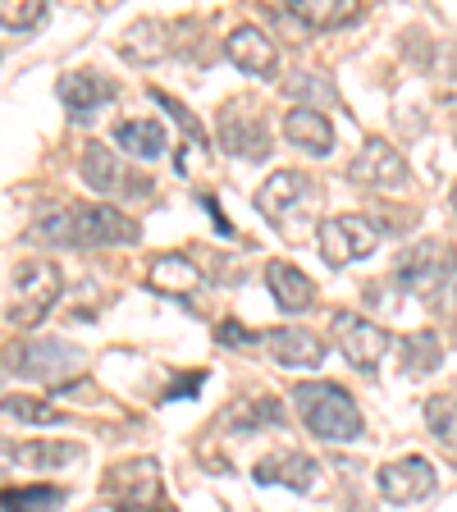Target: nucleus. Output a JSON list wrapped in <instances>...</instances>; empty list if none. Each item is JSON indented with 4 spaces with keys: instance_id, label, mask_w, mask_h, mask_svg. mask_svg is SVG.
<instances>
[{
    "instance_id": "nucleus-9",
    "label": "nucleus",
    "mask_w": 457,
    "mask_h": 512,
    "mask_svg": "<svg viewBox=\"0 0 457 512\" xmlns=\"http://www.w3.org/2000/svg\"><path fill=\"white\" fill-rule=\"evenodd\" d=\"M375 490H380L389 503H398V508L426 499V494L435 490V462L421 458V453H407V458L384 462V467L375 471Z\"/></svg>"
},
{
    "instance_id": "nucleus-31",
    "label": "nucleus",
    "mask_w": 457,
    "mask_h": 512,
    "mask_svg": "<svg viewBox=\"0 0 457 512\" xmlns=\"http://www.w3.org/2000/svg\"><path fill=\"white\" fill-rule=\"evenodd\" d=\"M215 343H220V348H238V343H256V334L247 330V325H238V320H220V325H215Z\"/></svg>"
},
{
    "instance_id": "nucleus-23",
    "label": "nucleus",
    "mask_w": 457,
    "mask_h": 512,
    "mask_svg": "<svg viewBox=\"0 0 457 512\" xmlns=\"http://www.w3.org/2000/svg\"><path fill=\"white\" fill-rule=\"evenodd\" d=\"M78 174H83V183L92 192H119V160L106 142H96V138L87 142L83 156H78Z\"/></svg>"
},
{
    "instance_id": "nucleus-10",
    "label": "nucleus",
    "mask_w": 457,
    "mask_h": 512,
    "mask_svg": "<svg viewBox=\"0 0 457 512\" xmlns=\"http://www.w3.org/2000/svg\"><path fill=\"white\" fill-rule=\"evenodd\" d=\"M252 476L261 480V485H284V490H293V494H316L325 471H320V462L311 458V453H302V448H279V453H266V458L256 462Z\"/></svg>"
},
{
    "instance_id": "nucleus-7",
    "label": "nucleus",
    "mask_w": 457,
    "mask_h": 512,
    "mask_svg": "<svg viewBox=\"0 0 457 512\" xmlns=\"http://www.w3.org/2000/svg\"><path fill=\"white\" fill-rule=\"evenodd\" d=\"M453 261H448V247L444 243H421V247H407L403 256H398V270L394 279L407 288V293H416V298H439V288L453 279Z\"/></svg>"
},
{
    "instance_id": "nucleus-29",
    "label": "nucleus",
    "mask_w": 457,
    "mask_h": 512,
    "mask_svg": "<svg viewBox=\"0 0 457 512\" xmlns=\"http://www.w3.org/2000/svg\"><path fill=\"white\" fill-rule=\"evenodd\" d=\"M5 412L19 416V421H28V426H60L64 412H55V407L37 403V398H23V394H10L5 398Z\"/></svg>"
},
{
    "instance_id": "nucleus-25",
    "label": "nucleus",
    "mask_w": 457,
    "mask_h": 512,
    "mask_svg": "<svg viewBox=\"0 0 457 512\" xmlns=\"http://www.w3.org/2000/svg\"><path fill=\"white\" fill-rule=\"evenodd\" d=\"M444 362V343L435 334H407L403 339V371L407 375H430Z\"/></svg>"
},
{
    "instance_id": "nucleus-14",
    "label": "nucleus",
    "mask_w": 457,
    "mask_h": 512,
    "mask_svg": "<svg viewBox=\"0 0 457 512\" xmlns=\"http://www.w3.org/2000/svg\"><path fill=\"white\" fill-rule=\"evenodd\" d=\"M60 101L74 119H92L96 110H106L115 101V83L106 74H92V69H78V74L60 78Z\"/></svg>"
},
{
    "instance_id": "nucleus-16",
    "label": "nucleus",
    "mask_w": 457,
    "mask_h": 512,
    "mask_svg": "<svg viewBox=\"0 0 457 512\" xmlns=\"http://www.w3.org/2000/svg\"><path fill=\"white\" fill-rule=\"evenodd\" d=\"M270 357L288 371H311L325 357V343L311 330H298V325H284V330H270Z\"/></svg>"
},
{
    "instance_id": "nucleus-5",
    "label": "nucleus",
    "mask_w": 457,
    "mask_h": 512,
    "mask_svg": "<svg viewBox=\"0 0 457 512\" xmlns=\"http://www.w3.org/2000/svg\"><path fill=\"white\" fill-rule=\"evenodd\" d=\"M316 243L330 266H348V261H362L380 247V229L366 215H334L316 229Z\"/></svg>"
},
{
    "instance_id": "nucleus-30",
    "label": "nucleus",
    "mask_w": 457,
    "mask_h": 512,
    "mask_svg": "<svg viewBox=\"0 0 457 512\" xmlns=\"http://www.w3.org/2000/svg\"><path fill=\"white\" fill-rule=\"evenodd\" d=\"M284 87H288L293 96H320V101H334V87L325 83L320 74H298V78H288Z\"/></svg>"
},
{
    "instance_id": "nucleus-33",
    "label": "nucleus",
    "mask_w": 457,
    "mask_h": 512,
    "mask_svg": "<svg viewBox=\"0 0 457 512\" xmlns=\"http://www.w3.org/2000/svg\"><path fill=\"white\" fill-rule=\"evenodd\" d=\"M453 211H457V188H453Z\"/></svg>"
},
{
    "instance_id": "nucleus-1",
    "label": "nucleus",
    "mask_w": 457,
    "mask_h": 512,
    "mask_svg": "<svg viewBox=\"0 0 457 512\" xmlns=\"http://www.w3.org/2000/svg\"><path fill=\"white\" fill-rule=\"evenodd\" d=\"M28 238L32 243H55V247H124V243H138L142 229L106 202H78V206H60V211L42 215Z\"/></svg>"
},
{
    "instance_id": "nucleus-34",
    "label": "nucleus",
    "mask_w": 457,
    "mask_h": 512,
    "mask_svg": "<svg viewBox=\"0 0 457 512\" xmlns=\"http://www.w3.org/2000/svg\"><path fill=\"white\" fill-rule=\"evenodd\" d=\"M124 512H142V508H124Z\"/></svg>"
},
{
    "instance_id": "nucleus-8",
    "label": "nucleus",
    "mask_w": 457,
    "mask_h": 512,
    "mask_svg": "<svg viewBox=\"0 0 457 512\" xmlns=\"http://www.w3.org/2000/svg\"><path fill=\"white\" fill-rule=\"evenodd\" d=\"M330 330H334V339H339L343 357H348L357 371L375 375V366H380L384 352H389V334H384L375 320L357 316V311H334Z\"/></svg>"
},
{
    "instance_id": "nucleus-17",
    "label": "nucleus",
    "mask_w": 457,
    "mask_h": 512,
    "mask_svg": "<svg viewBox=\"0 0 457 512\" xmlns=\"http://www.w3.org/2000/svg\"><path fill=\"white\" fill-rule=\"evenodd\" d=\"M147 284L156 293H165V298H188V293L202 288V270L192 266L183 252H160L147 270Z\"/></svg>"
},
{
    "instance_id": "nucleus-4",
    "label": "nucleus",
    "mask_w": 457,
    "mask_h": 512,
    "mask_svg": "<svg viewBox=\"0 0 457 512\" xmlns=\"http://www.w3.org/2000/svg\"><path fill=\"white\" fill-rule=\"evenodd\" d=\"M316 202H320V183L307 179L302 170H275L256 188V211L275 224H293L298 215L316 211Z\"/></svg>"
},
{
    "instance_id": "nucleus-24",
    "label": "nucleus",
    "mask_w": 457,
    "mask_h": 512,
    "mask_svg": "<svg viewBox=\"0 0 457 512\" xmlns=\"http://www.w3.org/2000/svg\"><path fill=\"white\" fill-rule=\"evenodd\" d=\"M426 426L430 435L444 444V453L457 462V398L453 394H435L426 403Z\"/></svg>"
},
{
    "instance_id": "nucleus-26",
    "label": "nucleus",
    "mask_w": 457,
    "mask_h": 512,
    "mask_svg": "<svg viewBox=\"0 0 457 512\" xmlns=\"http://www.w3.org/2000/svg\"><path fill=\"white\" fill-rule=\"evenodd\" d=\"M147 96H151V101H156L160 110H165V115L174 119V124L183 128V133H188V142H192V147H202V151H206V128H202V119L192 115V110L183 106L179 96H170V92H165V87H147Z\"/></svg>"
},
{
    "instance_id": "nucleus-13",
    "label": "nucleus",
    "mask_w": 457,
    "mask_h": 512,
    "mask_svg": "<svg viewBox=\"0 0 457 512\" xmlns=\"http://www.w3.org/2000/svg\"><path fill=\"white\" fill-rule=\"evenodd\" d=\"M224 55H229V60H234L243 74H252V78H270L279 69L275 42H270L256 23H238V28L229 32V42H224Z\"/></svg>"
},
{
    "instance_id": "nucleus-19",
    "label": "nucleus",
    "mask_w": 457,
    "mask_h": 512,
    "mask_svg": "<svg viewBox=\"0 0 457 512\" xmlns=\"http://www.w3.org/2000/svg\"><path fill=\"white\" fill-rule=\"evenodd\" d=\"M266 284H270V293H275V302L284 311H307L311 302H316V284H311V275H302L293 261H270Z\"/></svg>"
},
{
    "instance_id": "nucleus-20",
    "label": "nucleus",
    "mask_w": 457,
    "mask_h": 512,
    "mask_svg": "<svg viewBox=\"0 0 457 512\" xmlns=\"http://www.w3.org/2000/svg\"><path fill=\"white\" fill-rule=\"evenodd\" d=\"M284 19L302 23L311 32H325V28H339V23L357 19L348 0H284Z\"/></svg>"
},
{
    "instance_id": "nucleus-21",
    "label": "nucleus",
    "mask_w": 457,
    "mask_h": 512,
    "mask_svg": "<svg viewBox=\"0 0 457 512\" xmlns=\"http://www.w3.org/2000/svg\"><path fill=\"white\" fill-rule=\"evenodd\" d=\"M165 37H170V28H165L160 19H138L133 28L124 32L119 55H124V60H133V64H156L160 55L170 51V42H165Z\"/></svg>"
},
{
    "instance_id": "nucleus-2",
    "label": "nucleus",
    "mask_w": 457,
    "mask_h": 512,
    "mask_svg": "<svg viewBox=\"0 0 457 512\" xmlns=\"http://www.w3.org/2000/svg\"><path fill=\"white\" fill-rule=\"evenodd\" d=\"M293 407H298L302 426L325 444H348L362 435V407L352 403L348 389L330 380H298L293 384Z\"/></svg>"
},
{
    "instance_id": "nucleus-22",
    "label": "nucleus",
    "mask_w": 457,
    "mask_h": 512,
    "mask_svg": "<svg viewBox=\"0 0 457 512\" xmlns=\"http://www.w3.org/2000/svg\"><path fill=\"white\" fill-rule=\"evenodd\" d=\"M115 142L133 160H160L165 156V128H160L156 119H124V124H115Z\"/></svg>"
},
{
    "instance_id": "nucleus-6",
    "label": "nucleus",
    "mask_w": 457,
    "mask_h": 512,
    "mask_svg": "<svg viewBox=\"0 0 457 512\" xmlns=\"http://www.w3.org/2000/svg\"><path fill=\"white\" fill-rule=\"evenodd\" d=\"M10 366L19 375H32V380H69L74 371H83V348L64 339H28L19 343V352H10Z\"/></svg>"
},
{
    "instance_id": "nucleus-18",
    "label": "nucleus",
    "mask_w": 457,
    "mask_h": 512,
    "mask_svg": "<svg viewBox=\"0 0 457 512\" xmlns=\"http://www.w3.org/2000/svg\"><path fill=\"white\" fill-rule=\"evenodd\" d=\"M83 458V444H42V439H19L5 444V462L10 467H28V471H55Z\"/></svg>"
},
{
    "instance_id": "nucleus-28",
    "label": "nucleus",
    "mask_w": 457,
    "mask_h": 512,
    "mask_svg": "<svg viewBox=\"0 0 457 512\" xmlns=\"http://www.w3.org/2000/svg\"><path fill=\"white\" fill-rule=\"evenodd\" d=\"M42 19H46V0H5V5H0L5 32H32Z\"/></svg>"
},
{
    "instance_id": "nucleus-32",
    "label": "nucleus",
    "mask_w": 457,
    "mask_h": 512,
    "mask_svg": "<svg viewBox=\"0 0 457 512\" xmlns=\"http://www.w3.org/2000/svg\"><path fill=\"white\" fill-rule=\"evenodd\" d=\"M202 384H206V371H188L179 384H170V389H165V403H174V398H183V394H197Z\"/></svg>"
},
{
    "instance_id": "nucleus-15",
    "label": "nucleus",
    "mask_w": 457,
    "mask_h": 512,
    "mask_svg": "<svg viewBox=\"0 0 457 512\" xmlns=\"http://www.w3.org/2000/svg\"><path fill=\"white\" fill-rule=\"evenodd\" d=\"M284 138L293 147L311 151V156H330L334 151V124L330 115H320L316 106H293L284 115Z\"/></svg>"
},
{
    "instance_id": "nucleus-12",
    "label": "nucleus",
    "mask_w": 457,
    "mask_h": 512,
    "mask_svg": "<svg viewBox=\"0 0 457 512\" xmlns=\"http://www.w3.org/2000/svg\"><path fill=\"white\" fill-rule=\"evenodd\" d=\"M220 147L229 156L243 151L247 160H266L270 138H266V119L252 115V101H229L220 110Z\"/></svg>"
},
{
    "instance_id": "nucleus-27",
    "label": "nucleus",
    "mask_w": 457,
    "mask_h": 512,
    "mask_svg": "<svg viewBox=\"0 0 457 512\" xmlns=\"http://www.w3.org/2000/svg\"><path fill=\"white\" fill-rule=\"evenodd\" d=\"M5 512H55L64 503V490L55 485H28V490H5Z\"/></svg>"
},
{
    "instance_id": "nucleus-11",
    "label": "nucleus",
    "mask_w": 457,
    "mask_h": 512,
    "mask_svg": "<svg viewBox=\"0 0 457 512\" xmlns=\"http://www.w3.org/2000/svg\"><path fill=\"white\" fill-rule=\"evenodd\" d=\"M348 179L352 183H366V188H403L407 183V160L394 142L384 138H366L362 151L352 156L348 165Z\"/></svg>"
},
{
    "instance_id": "nucleus-3",
    "label": "nucleus",
    "mask_w": 457,
    "mask_h": 512,
    "mask_svg": "<svg viewBox=\"0 0 457 512\" xmlns=\"http://www.w3.org/2000/svg\"><path fill=\"white\" fill-rule=\"evenodd\" d=\"M60 288H64V275L55 261H23L10 275V307H5L10 330H37L42 316L60 298Z\"/></svg>"
}]
</instances>
